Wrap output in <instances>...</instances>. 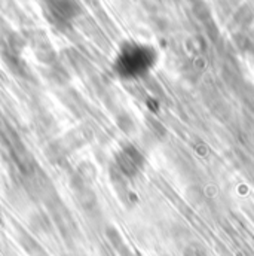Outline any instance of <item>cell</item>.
I'll return each instance as SVG.
<instances>
[{
    "label": "cell",
    "instance_id": "obj_1",
    "mask_svg": "<svg viewBox=\"0 0 254 256\" xmlns=\"http://www.w3.org/2000/svg\"><path fill=\"white\" fill-rule=\"evenodd\" d=\"M155 60L156 56L150 48L131 44V45H125L121 50L115 67L122 78L132 79V78L143 76L146 72H149L150 67L155 64Z\"/></svg>",
    "mask_w": 254,
    "mask_h": 256
},
{
    "label": "cell",
    "instance_id": "obj_2",
    "mask_svg": "<svg viewBox=\"0 0 254 256\" xmlns=\"http://www.w3.org/2000/svg\"><path fill=\"white\" fill-rule=\"evenodd\" d=\"M144 158L140 150L134 146H125L116 155V168L125 178H134L143 168Z\"/></svg>",
    "mask_w": 254,
    "mask_h": 256
}]
</instances>
